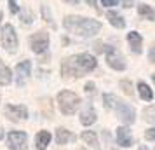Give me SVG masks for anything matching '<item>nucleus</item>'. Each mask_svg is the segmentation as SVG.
I'll list each match as a JSON object with an SVG mask.
<instances>
[{
  "instance_id": "f257e3e1",
  "label": "nucleus",
  "mask_w": 155,
  "mask_h": 150,
  "mask_svg": "<svg viewBox=\"0 0 155 150\" xmlns=\"http://www.w3.org/2000/svg\"><path fill=\"white\" fill-rule=\"evenodd\" d=\"M94 68H96V58L84 52V54L66 58L61 65V73L63 77H82L84 73Z\"/></svg>"
},
{
  "instance_id": "f03ea898",
  "label": "nucleus",
  "mask_w": 155,
  "mask_h": 150,
  "mask_svg": "<svg viewBox=\"0 0 155 150\" xmlns=\"http://www.w3.org/2000/svg\"><path fill=\"white\" fill-rule=\"evenodd\" d=\"M64 28L70 33H75L78 37H92L101 30V23L89 18H80V16H68L64 18Z\"/></svg>"
},
{
  "instance_id": "7ed1b4c3",
  "label": "nucleus",
  "mask_w": 155,
  "mask_h": 150,
  "mask_svg": "<svg viewBox=\"0 0 155 150\" xmlns=\"http://www.w3.org/2000/svg\"><path fill=\"white\" fill-rule=\"evenodd\" d=\"M103 101H105L106 108H112V110L117 112V117H119L122 122H126V124L134 122V110L129 107V105H126L124 101H120L117 96H113V94H105V96H103Z\"/></svg>"
},
{
  "instance_id": "20e7f679",
  "label": "nucleus",
  "mask_w": 155,
  "mask_h": 150,
  "mask_svg": "<svg viewBox=\"0 0 155 150\" xmlns=\"http://www.w3.org/2000/svg\"><path fill=\"white\" fill-rule=\"evenodd\" d=\"M58 105H59V110L64 115H71L75 114V110L80 105V98L71 91H61L58 94Z\"/></svg>"
},
{
  "instance_id": "39448f33",
  "label": "nucleus",
  "mask_w": 155,
  "mask_h": 150,
  "mask_svg": "<svg viewBox=\"0 0 155 150\" xmlns=\"http://www.w3.org/2000/svg\"><path fill=\"white\" fill-rule=\"evenodd\" d=\"M2 45L9 52H14L18 49V35H16V30L12 25H4V28H2Z\"/></svg>"
},
{
  "instance_id": "423d86ee",
  "label": "nucleus",
  "mask_w": 155,
  "mask_h": 150,
  "mask_svg": "<svg viewBox=\"0 0 155 150\" xmlns=\"http://www.w3.org/2000/svg\"><path fill=\"white\" fill-rule=\"evenodd\" d=\"M7 145L11 150H25L28 147V135L25 131H11L7 136Z\"/></svg>"
},
{
  "instance_id": "0eeeda50",
  "label": "nucleus",
  "mask_w": 155,
  "mask_h": 150,
  "mask_svg": "<svg viewBox=\"0 0 155 150\" xmlns=\"http://www.w3.org/2000/svg\"><path fill=\"white\" fill-rule=\"evenodd\" d=\"M30 45H31L33 52L42 54L44 51L49 47V35H47L45 32H37V33H33L31 38H30Z\"/></svg>"
},
{
  "instance_id": "6e6552de",
  "label": "nucleus",
  "mask_w": 155,
  "mask_h": 150,
  "mask_svg": "<svg viewBox=\"0 0 155 150\" xmlns=\"http://www.w3.org/2000/svg\"><path fill=\"white\" fill-rule=\"evenodd\" d=\"M105 51H106V61H108V65L112 66L113 70H124V68H126L124 58L120 56V54L113 49V47L105 45Z\"/></svg>"
},
{
  "instance_id": "1a4fd4ad",
  "label": "nucleus",
  "mask_w": 155,
  "mask_h": 150,
  "mask_svg": "<svg viewBox=\"0 0 155 150\" xmlns=\"http://www.w3.org/2000/svg\"><path fill=\"white\" fill-rule=\"evenodd\" d=\"M5 115L11 121H16V122L23 121V119L28 117V108L25 107V105H9L5 108Z\"/></svg>"
},
{
  "instance_id": "9d476101",
  "label": "nucleus",
  "mask_w": 155,
  "mask_h": 150,
  "mask_svg": "<svg viewBox=\"0 0 155 150\" xmlns=\"http://www.w3.org/2000/svg\"><path fill=\"white\" fill-rule=\"evenodd\" d=\"M30 70H31V63L30 61H21L16 66V82H18V86H23L26 82V79L30 75Z\"/></svg>"
},
{
  "instance_id": "9b49d317",
  "label": "nucleus",
  "mask_w": 155,
  "mask_h": 150,
  "mask_svg": "<svg viewBox=\"0 0 155 150\" xmlns=\"http://www.w3.org/2000/svg\"><path fill=\"white\" fill-rule=\"evenodd\" d=\"M117 143L120 147H131L133 145V136H131V131L127 128H119L117 129Z\"/></svg>"
},
{
  "instance_id": "f8f14e48",
  "label": "nucleus",
  "mask_w": 155,
  "mask_h": 150,
  "mask_svg": "<svg viewBox=\"0 0 155 150\" xmlns=\"http://www.w3.org/2000/svg\"><path fill=\"white\" fill-rule=\"evenodd\" d=\"M127 40H129L131 49H133L136 54H140L141 52V44H143V37H141L138 32H131V33L127 35Z\"/></svg>"
},
{
  "instance_id": "ddd939ff",
  "label": "nucleus",
  "mask_w": 155,
  "mask_h": 150,
  "mask_svg": "<svg viewBox=\"0 0 155 150\" xmlns=\"http://www.w3.org/2000/svg\"><path fill=\"white\" fill-rule=\"evenodd\" d=\"M51 142V133L49 131H38L35 136V145L38 150H44L47 148V145H49Z\"/></svg>"
},
{
  "instance_id": "4468645a",
  "label": "nucleus",
  "mask_w": 155,
  "mask_h": 150,
  "mask_svg": "<svg viewBox=\"0 0 155 150\" xmlns=\"http://www.w3.org/2000/svg\"><path fill=\"white\" fill-rule=\"evenodd\" d=\"M94 121H96V112H94L92 107H87L80 115V122L84 126H91V124H94Z\"/></svg>"
},
{
  "instance_id": "2eb2a0df",
  "label": "nucleus",
  "mask_w": 155,
  "mask_h": 150,
  "mask_svg": "<svg viewBox=\"0 0 155 150\" xmlns=\"http://www.w3.org/2000/svg\"><path fill=\"white\" fill-rule=\"evenodd\" d=\"M11 80H12V73L5 66V63L0 59V84L2 86H7V84H11Z\"/></svg>"
},
{
  "instance_id": "dca6fc26",
  "label": "nucleus",
  "mask_w": 155,
  "mask_h": 150,
  "mask_svg": "<svg viewBox=\"0 0 155 150\" xmlns=\"http://www.w3.org/2000/svg\"><path fill=\"white\" fill-rule=\"evenodd\" d=\"M70 140H73V135H71L70 131H66L64 128L56 129V143L58 145H64V143L70 142Z\"/></svg>"
},
{
  "instance_id": "f3484780",
  "label": "nucleus",
  "mask_w": 155,
  "mask_h": 150,
  "mask_svg": "<svg viewBox=\"0 0 155 150\" xmlns=\"http://www.w3.org/2000/svg\"><path fill=\"white\" fill-rule=\"evenodd\" d=\"M106 18H108V21L112 23L115 28H124V26H126L124 18H122L120 14H117V12H113V11H110V12L106 14Z\"/></svg>"
},
{
  "instance_id": "a211bd4d",
  "label": "nucleus",
  "mask_w": 155,
  "mask_h": 150,
  "mask_svg": "<svg viewBox=\"0 0 155 150\" xmlns=\"http://www.w3.org/2000/svg\"><path fill=\"white\" fill-rule=\"evenodd\" d=\"M138 12H140V16L145 18V19H150V21L155 19V11L150 7V5H147V4H141L140 7H138Z\"/></svg>"
},
{
  "instance_id": "6ab92c4d",
  "label": "nucleus",
  "mask_w": 155,
  "mask_h": 150,
  "mask_svg": "<svg viewBox=\"0 0 155 150\" xmlns=\"http://www.w3.org/2000/svg\"><path fill=\"white\" fill-rule=\"evenodd\" d=\"M138 91H140V96H141V100H153V93H152V89L145 84V82H140L138 84Z\"/></svg>"
},
{
  "instance_id": "aec40b11",
  "label": "nucleus",
  "mask_w": 155,
  "mask_h": 150,
  "mask_svg": "<svg viewBox=\"0 0 155 150\" xmlns=\"http://www.w3.org/2000/svg\"><path fill=\"white\" fill-rule=\"evenodd\" d=\"M82 140H84L89 147H98V136L94 131H84L82 133Z\"/></svg>"
},
{
  "instance_id": "412c9836",
  "label": "nucleus",
  "mask_w": 155,
  "mask_h": 150,
  "mask_svg": "<svg viewBox=\"0 0 155 150\" xmlns=\"http://www.w3.org/2000/svg\"><path fill=\"white\" fill-rule=\"evenodd\" d=\"M143 117L145 121L150 122V124H155V107H148L143 110Z\"/></svg>"
},
{
  "instance_id": "4be33fe9",
  "label": "nucleus",
  "mask_w": 155,
  "mask_h": 150,
  "mask_svg": "<svg viewBox=\"0 0 155 150\" xmlns=\"http://www.w3.org/2000/svg\"><path fill=\"white\" fill-rule=\"evenodd\" d=\"M120 87H122V91L127 94V96H133V86H131V82L129 80H120Z\"/></svg>"
},
{
  "instance_id": "5701e85b",
  "label": "nucleus",
  "mask_w": 155,
  "mask_h": 150,
  "mask_svg": "<svg viewBox=\"0 0 155 150\" xmlns=\"http://www.w3.org/2000/svg\"><path fill=\"white\" fill-rule=\"evenodd\" d=\"M145 140H148V142H155V128L145 131Z\"/></svg>"
},
{
  "instance_id": "b1692460",
  "label": "nucleus",
  "mask_w": 155,
  "mask_h": 150,
  "mask_svg": "<svg viewBox=\"0 0 155 150\" xmlns=\"http://www.w3.org/2000/svg\"><path fill=\"white\" fill-rule=\"evenodd\" d=\"M9 9H11V12H12V14H18V12H19V7H18L16 0H9Z\"/></svg>"
},
{
  "instance_id": "393cba45",
  "label": "nucleus",
  "mask_w": 155,
  "mask_h": 150,
  "mask_svg": "<svg viewBox=\"0 0 155 150\" xmlns=\"http://www.w3.org/2000/svg\"><path fill=\"white\" fill-rule=\"evenodd\" d=\"M119 0H101V4L103 5H106V7H112V5H115Z\"/></svg>"
},
{
  "instance_id": "a878e982",
  "label": "nucleus",
  "mask_w": 155,
  "mask_h": 150,
  "mask_svg": "<svg viewBox=\"0 0 155 150\" xmlns=\"http://www.w3.org/2000/svg\"><path fill=\"white\" fill-rule=\"evenodd\" d=\"M42 11H44V14H45V21L49 23V25H52V19H51V16H49V11H47V7H45V5L42 7Z\"/></svg>"
},
{
  "instance_id": "bb28decb",
  "label": "nucleus",
  "mask_w": 155,
  "mask_h": 150,
  "mask_svg": "<svg viewBox=\"0 0 155 150\" xmlns=\"http://www.w3.org/2000/svg\"><path fill=\"white\" fill-rule=\"evenodd\" d=\"M122 2V7H131L134 4V0H120Z\"/></svg>"
},
{
  "instance_id": "cd10ccee",
  "label": "nucleus",
  "mask_w": 155,
  "mask_h": 150,
  "mask_svg": "<svg viewBox=\"0 0 155 150\" xmlns=\"http://www.w3.org/2000/svg\"><path fill=\"white\" fill-rule=\"evenodd\" d=\"M31 21H33V19H31V14H30V12L28 14H23V23H31Z\"/></svg>"
},
{
  "instance_id": "c85d7f7f",
  "label": "nucleus",
  "mask_w": 155,
  "mask_h": 150,
  "mask_svg": "<svg viewBox=\"0 0 155 150\" xmlns=\"http://www.w3.org/2000/svg\"><path fill=\"white\" fill-rule=\"evenodd\" d=\"M85 91H87V93H92V91H94V84H92V82H87V84H85Z\"/></svg>"
},
{
  "instance_id": "c756f323",
  "label": "nucleus",
  "mask_w": 155,
  "mask_h": 150,
  "mask_svg": "<svg viewBox=\"0 0 155 150\" xmlns=\"http://www.w3.org/2000/svg\"><path fill=\"white\" fill-rule=\"evenodd\" d=\"M150 61L155 63V47H152V51H150Z\"/></svg>"
},
{
  "instance_id": "7c9ffc66",
  "label": "nucleus",
  "mask_w": 155,
  "mask_h": 150,
  "mask_svg": "<svg viewBox=\"0 0 155 150\" xmlns=\"http://www.w3.org/2000/svg\"><path fill=\"white\" fill-rule=\"evenodd\" d=\"M85 2H87L89 5H96V0H85Z\"/></svg>"
},
{
  "instance_id": "2f4dec72",
  "label": "nucleus",
  "mask_w": 155,
  "mask_h": 150,
  "mask_svg": "<svg viewBox=\"0 0 155 150\" xmlns=\"http://www.w3.org/2000/svg\"><path fill=\"white\" fill-rule=\"evenodd\" d=\"M64 2H68V4H78V0H64Z\"/></svg>"
},
{
  "instance_id": "473e14b6",
  "label": "nucleus",
  "mask_w": 155,
  "mask_h": 150,
  "mask_svg": "<svg viewBox=\"0 0 155 150\" xmlns=\"http://www.w3.org/2000/svg\"><path fill=\"white\" fill-rule=\"evenodd\" d=\"M138 150H148V148H147V145H141V147H140Z\"/></svg>"
},
{
  "instance_id": "72a5a7b5",
  "label": "nucleus",
  "mask_w": 155,
  "mask_h": 150,
  "mask_svg": "<svg viewBox=\"0 0 155 150\" xmlns=\"http://www.w3.org/2000/svg\"><path fill=\"white\" fill-rule=\"evenodd\" d=\"M4 138V131H2V128H0V140Z\"/></svg>"
},
{
  "instance_id": "f704fd0d",
  "label": "nucleus",
  "mask_w": 155,
  "mask_h": 150,
  "mask_svg": "<svg viewBox=\"0 0 155 150\" xmlns=\"http://www.w3.org/2000/svg\"><path fill=\"white\" fill-rule=\"evenodd\" d=\"M152 79H153V84H155V75H152Z\"/></svg>"
},
{
  "instance_id": "c9c22d12",
  "label": "nucleus",
  "mask_w": 155,
  "mask_h": 150,
  "mask_svg": "<svg viewBox=\"0 0 155 150\" xmlns=\"http://www.w3.org/2000/svg\"><path fill=\"white\" fill-rule=\"evenodd\" d=\"M0 19H2V11H0Z\"/></svg>"
}]
</instances>
